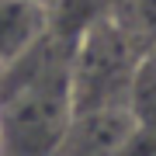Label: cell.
<instances>
[{"label":"cell","instance_id":"277c9868","mask_svg":"<svg viewBox=\"0 0 156 156\" xmlns=\"http://www.w3.org/2000/svg\"><path fill=\"white\" fill-rule=\"evenodd\" d=\"M125 115L132 128L156 132V52H146L135 62L132 83L125 94Z\"/></svg>","mask_w":156,"mask_h":156},{"label":"cell","instance_id":"6da1fadb","mask_svg":"<svg viewBox=\"0 0 156 156\" xmlns=\"http://www.w3.org/2000/svg\"><path fill=\"white\" fill-rule=\"evenodd\" d=\"M11 94L0 104V156H56L73 122L69 62L38 59V69L17 62L0 69Z\"/></svg>","mask_w":156,"mask_h":156},{"label":"cell","instance_id":"3957f363","mask_svg":"<svg viewBox=\"0 0 156 156\" xmlns=\"http://www.w3.org/2000/svg\"><path fill=\"white\" fill-rule=\"evenodd\" d=\"M45 38V14L38 0H0V69Z\"/></svg>","mask_w":156,"mask_h":156},{"label":"cell","instance_id":"7a4b0ae2","mask_svg":"<svg viewBox=\"0 0 156 156\" xmlns=\"http://www.w3.org/2000/svg\"><path fill=\"white\" fill-rule=\"evenodd\" d=\"M139 56L132 52L128 35L111 21L90 24L76 56L69 62V97L73 115L125 108V94Z\"/></svg>","mask_w":156,"mask_h":156}]
</instances>
